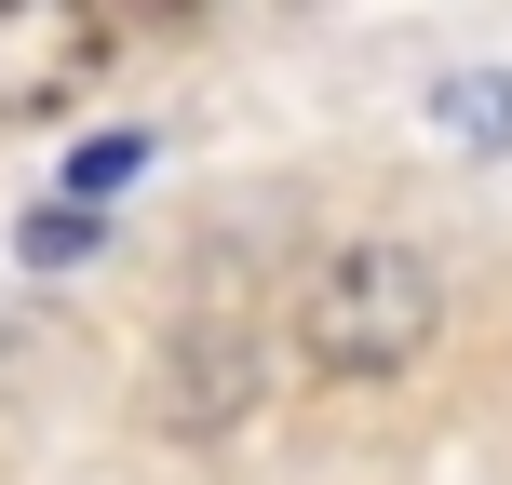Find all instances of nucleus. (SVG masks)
Instances as JSON below:
<instances>
[{"label": "nucleus", "instance_id": "3", "mask_svg": "<svg viewBox=\"0 0 512 485\" xmlns=\"http://www.w3.org/2000/svg\"><path fill=\"white\" fill-rule=\"evenodd\" d=\"M122 54L108 14H68V0H0V122H54L81 81Z\"/></svg>", "mask_w": 512, "mask_h": 485}, {"label": "nucleus", "instance_id": "2", "mask_svg": "<svg viewBox=\"0 0 512 485\" xmlns=\"http://www.w3.org/2000/svg\"><path fill=\"white\" fill-rule=\"evenodd\" d=\"M256 391H270V310H256V270L243 256H203V283L176 297V324H162L149 351V418L176 445H216L256 418Z\"/></svg>", "mask_w": 512, "mask_h": 485}, {"label": "nucleus", "instance_id": "6", "mask_svg": "<svg viewBox=\"0 0 512 485\" xmlns=\"http://www.w3.org/2000/svg\"><path fill=\"white\" fill-rule=\"evenodd\" d=\"M95 243H108V216H81V203H41V216H14V270H81Z\"/></svg>", "mask_w": 512, "mask_h": 485}, {"label": "nucleus", "instance_id": "1", "mask_svg": "<svg viewBox=\"0 0 512 485\" xmlns=\"http://www.w3.org/2000/svg\"><path fill=\"white\" fill-rule=\"evenodd\" d=\"M432 337H445V270L418 243H337L324 270H310V297H297L310 378H351V391L432 364Z\"/></svg>", "mask_w": 512, "mask_h": 485}, {"label": "nucleus", "instance_id": "5", "mask_svg": "<svg viewBox=\"0 0 512 485\" xmlns=\"http://www.w3.org/2000/svg\"><path fill=\"white\" fill-rule=\"evenodd\" d=\"M135 176H149V122H108V135H81V149H68V189H54V203L95 216L108 189H135Z\"/></svg>", "mask_w": 512, "mask_h": 485}, {"label": "nucleus", "instance_id": "4", "mask_svg": "<svg viewBox=\"0 0 512 485\" xmlns=\"http://www.w3.org/2000/svg\"><path fill=\"white\" fill-rule=\"evenodd\" d=\"M432 135L445 149H512V68H445L432 81Z\"/></svg>", "mask_w": 512, "mask_h": 485}]
</instances>
